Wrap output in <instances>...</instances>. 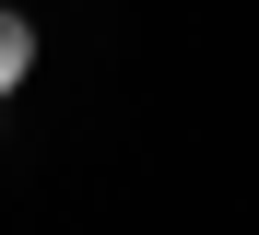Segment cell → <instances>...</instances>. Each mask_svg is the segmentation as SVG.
Masks as SVG:
<instances>
[{
  "instance_id": "1",
  "label": "cell",
  "mask_w": 259,
  "mask_h": 235,
  "mask_svg": "<svg viewBox=\"0 0 259 235\" xmlns=\"http://www.w3.org/2000/svg\"><path fill=\"white\" fill-rule=\"evenodd\" d=\"M24 71H35V24H24V12H0V94H12Z\"/></svg>"
}]
</instances>
